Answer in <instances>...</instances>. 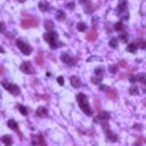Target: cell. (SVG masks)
<instances>
[{
    "label": "cell",
    "instance_id": "cell-1",
    "mask_svg": "<svg viewBox=\"0 0 146 146\" xmlns=\"http://www.w3.org/2000/svg\"><path fill=\"white\" fill-rule=\"evenodd\" d=\"M43 38H45L46 41L50 45V47H52V49L58 48V47H60V46H63L62 42L58 41V34H57L55 31H49V32L45 33Z\"/></svg>",
    "mask_w": 146,
    "mask_h": 146
},
{
    "label": "cell",
    "instance_id": "cell-2",
    "mask_svg": "<svg viewBox=\"0 0 146 146\" xmlns=\"http://www.w3.org/2000/svg\"><path fill=\"white\" fill-rule=\"evenodd\" d=\"M77 101H78V104L80 106V109L82 110L85 114H87V115H91L93 114V111H91V107H90L89 103H88V99H87L86 95L78 94L77 95Z\"/></svg>",
    "mask_w": 146,
    "mask_h": 146
},
{
    "label": "cell",
    "instance_id": "cell-3",
    "mask_svg": "<svg viewBox=\"0 0 146 146\" xmlns=\"http://www.w3.org/2000/svg\"><path fill=\"white\" fill-rule=\"evenodd\" d=\"M38 24H39V22H38V19L34 18V17H25V18H23V21H22L23 29L34 27V26H38Z\"/></svg>",
    "mask_w": 146,
    "mask_h": 146
},
{
    "label": "cell",
    "instance_id": "cell-4",
    "mask_svg": "<svg viewBox=\"0 0 146 146\" xmlns=\"http://www.w3.org/2000/svg\"><path fill=\"white\" fill-rule=\"evenodd\" d=\"M1 85H2V87H4L5 89L8 90V91H9L11 95L16 96V95L19 94L18 86H16V85H14V83H8V82H6V81H2V82H1Z\"/></svg>",
    "mask_w": 146,
    "mask_h": 146
},
{
    "label": "cell",
    "instance_id": "cell-5",
    "mask_svg": "<svg viewBox=\"0 0 146 146\" xmlns=\"http://www.w3.org/2000/svg\"><path fill=\"white\" fill-rule=\"evenodd\" d=\"M17 46H18L19 50H21L24 55H30L31 52H32V48H31L27 43L23 42L22 40H17Z\"/></svg>",
    "mask_w": 146,
    "mask_h": 146
},
{
    "label": "cell",
    "instance_id": "cell-6",
    "mask_svg": "<svg viewBox=\"0 0 146 146\" xmlns=\"http://www.w3.org/2000/svg\"><path fill=\"white\" fill-rule=\"evenodd\" d=\"M60 60H62V62H64L65 64L70 65V66H72V65H75V63H77V60H75V58H73V57H71L69 54H62V55H60Z\"/></svg>",
    "mask_w": 146,
    "mask_h": 146
},
{
    "label": "cell",
    "instance_id": "cell-7",
    "mask_svg": "<svg viewBox=\"0 0 146 146\" xmlns=\"http://www.w3.org/2000/svg\"><path fill=\"white\" fill-rule=\"evenodd\" d=\"M21 71H23L24 73H26V74H31V73H33V69H32V65H31L30 62H24V63H22V65H21Z\"/></svg>",
    "mask_w": 146,
    "mask_h": 146
},
{
    "label": "cell",
    "instance_id": "cell-8",
    "mask_svg": "<svg viewBox=\"0 0 146 146\" xmlns=\"http://www.w3.org/2000/svg\"><path fill=\"white\" fill-rule=\"evenodd\" d=\"M32 145H45V139L40 135L32 136Z\"/></svg>",
    "mask_w": 146,
    "mask_h": 146
},
{
    "label": "cell",
    "instance_id": "cell-9",
    "mask_svg": "<svg viewBox=\"0 0 146 146\" xmlns=\"http://www.w3.org/2000/svg\"><path fill=\"white\" fill-rule=\"evenodd\" d=\"M110 119V113L107 112H101L98 114V116L96 118V122H99V121H107Z\"/></svg>",
    "mask_w": 146,
    "mask_h": 146
},
{
    "label": "cell",
    "instance_id": "cell-10",
    "mask_svg": "<svg viewBox=\"0 0 146 146\" xmlns=\"http://www.w3.org/2000/svg\"><path fill=\"white\" fill-rule=\"evenodd\" d=\"M127 9V0H119V4H118V11L119 14L126 11Z\"/></svg>",
    "mask_w": 146,
    "mask_h": 146
},
{
    "label": "cell",
    "instance_id": "cell-11",
    "mask_svg": "<svg viewBox=\"0 0 146 146\" xmlns=\"http://www.w3.org/2000/svg\"><path fill=\"white\" fill-rule=\"evenodd\" d=\"M105 132H106V137L110 142H116L118 140V136L115 134H113L112 131H110L109 129H105Z\"/></svg>",
    "mask_w": 146,
    "mask_h": 146
},
{
    "label": "cell",
    "instance_id": "cell-12",
    "mask_svg": "<svg viewBox=\"0 0 146 146\" xmlns=\"http://www.w3.org/2000/svg\"><path fill=\"white\" fill-rule=\"evenodd\" d=\"M86 37H87V40H88V41H94V40H96V38H97L96 29H91V31L87 34Z\"/></svg>",
    "mask_w": 146,
    "mask_h": 146
},
{
    "label": "cell",
    "instance_id": "cell-13",
    "mask_svg": "<svg viewBox=\"0 0 146 146\" xmlns=\"http://www.w3.org/2000/svg\"><path fill=\"white\" fill-rule=\"evenodd\" d=\"M71 85L74 87V88H80V87H81V81H80V79H79L78 77H72Z\"/></svg>",
    "mask_w": 146,
    "mask_h": 146
},
{
    "label": "cell",
    "instance_id": "cell-14",
    "mask_svg": "<svg viewBox=\"0 0 146 146\" xmlns=\"http://www.w3.org/2000/svg\"><path fill=\"white\" fill-rule=\"evenodd\" d=\"M35 114H37V116H40V118H42V116L48 115V111H47V109H45V107H39V109L37 110Z\"/></svg>",
    "mask_w": 146,
    "mask_h": 146
},
{
    "label": "cell",
    "instance_id": "cell-15",
    "mask_svg": "<svg viewBox=\"0 0 146 146\" xmlns=\"http://www.w3.org/2000/svg\"><path fill=\"white\" fill-rule=\"evenodd\" d=\"M106 95H107V97H110L113 101H115L116 97H118V94H116V91L114 89H109L106 91Z\"/></svg>",
    "mask_w": 146,
    "mask_h": 146
},
{
    "label": "cell",
    "instance_id": "cell-16",
    "mask_svg": "<svg viewBox=\"0 0 146 146\" xmlns=\"http://www.w3.org/2000/svg\"><path fill=\"white\" fill-rule=\"evenodd\" d=\"M65 17H66V15H65L64 10L58 9V10L56 11V18L58 19V21H63V19H65Z\"/></svg>",
    "mask_w": 146,
    "mask_h": 146
},
{
    "label": "cell",
    "instance_id": "cell-17",
    "mask_svg": "<svg viewBox=\"0 0 146 146\" xmlns=\"http://www.w3.org/2000/svg\"><path fill=\"white\" fill-rule=\"evenodd\" d=\"M137 49H138V45L135 43V42H132V43H130V45H128V47H127V50L128 52H137Z\"/></svg>",
    "mask_w": 146,
    "mask_h": 146
},
{
    "label": "cell",
    "instance_id": "cell-18",
    "mask_svg": "<svg viewBox=\"0 0 146 146\" xmlns=\"http://www.w3.org/2000/svg\"><path fill=\"white\" fill-rule=\"evenodd\" d=\"M48 8H49L48 2H46V1H40V2H39V9L41 11L48 10Z\"/></svg>",
    "mask_w": 146,
    "mask_h": 146
},
{
    "label": "cell",
    "instance_id": "cell-19",
    "mask_svg": "<svg viewBox=\"0 0 146 146\" xmlns=\"http://www.w3.org/2000/svg\"><path fill=\"white\" fill-rule=\"evenodd\" d=\"M8 127L10 128V129H13V130H17V128H18V124H17V122L14 120H9L7 122Z\"/></svg>",
    "mask_w": 146,
    "mask_h": 146
},
{
    "label": "cell",
    "instance_id": "cell-20",
    "mask_svg": "<svg viewBox=\"0 0 146 146\" xmlns=\"http://www.w3.org/2000/svg\"><path fill=\"white\" fill-rule=\"evenodd\" d=\"M1 140L6 144V145H10L11 143H13V140H11V138H10V136H8V135H5V136H2V138H1Z\"/></svg>",
    "mask_w": 146,
    "mask_h": 146
},
{
    "label": "cell",
    "instance_id": "cell-21",
    "mask_svg": "<svg viewBox=\"0 0 146 146\" xmlns=\"http://www.w3.org/2000/svg\"><path fill=\"white\" fill-rule=\"evenodd\" d=\"M35 62L39 66H41L42 64H43V55L42 54H39L37 57H35Z\"/></svg>",
    "mask_w": 146,
    "mask_h": 146
},
{
    "label": "cell",
    "instance_id": "cell-22",
    "mask_svg": "<svg viewBox=\"0 0 146 146\" xmlns=\"http://www.w3.org/2000/svg\"><path fill=\"white\" fill-rule=\"evenodd\" d=\"M77 29H78V31H80V32H82V31H86V30H87L86 23H82V22L78 23V25H77Z\"/></svg>",
    "mask_w": 146,
    "mask_h": 146
},
{
    "label": "cell",
    "instance_id": "cell-23",
    "mask_svg": "<svg viewBox=\"0 0 146 146\" xmlns=\"http://www.w3.org/2000/svg\"><path fill=\"white\" fill-rule=\"evenodd\" d=\"M137 80H138L139 82H142L143 85L146 82V74L145 73H140V74L137 75Z\"/></svg>",
    "mask_w": 146,
    "mask_h": 146
},
{
    "label": "cell",
    "instance_id": "cell-24",
    "mask_svg": "<svg viewBox=\"0 0 146 146\" xmlns=\"http://www.w3.org/2000/svg\"><path fill=\"white\" fill-rule=\"evenodd\" d=\"M17 109L19 110V112L22 113L23 115H27L29 111H27V109H26L25 106H23V105H18V106H17Z\"/></svg>",
    "mask_w": 146,
    "mask_h": 146
},
{
    "label": "cell",
    "instance_id": "cell-25",
    "mask_svg": "<svg viewBox=\"0 0 146 146\" xmlns=\"http://www.w3.org/2000/svg\"><path fill=\"white\" fill-rule=\"evenodd\" d=\"M86 5H87V6L85 7V11H86L87 14H90V13H93V11H94V7L90 5V2H87Z\"/></svg>",
    "mask_w": 146,
    "mask_h": 146
},
{
    "label": "cell",
    "instance_id": "cell-26",
    "mask_svg": "<svg viewBox=\"0 0 146 146\" xmlns=\"http://www.w3.org/2000/svg\"><path fill=\"white\" fill-rule=\"evenodd\" d=\"M138 91H139V89L137 86H132V87H130V89H129V93H130L131 95H138Z\"/></svg>",
    "mask_w": 146,
    "mask_h": 146
},
{
    "label": "cell",
    "instance_id": "cell-27",
    "mask_svg": "<svg viewBox=\"0 0 146 146\" xmlns=\"http://www.w3.org/2000/svg\"><path fill=\"white\" fill-rule=\"evenodd\" d=\"M45 27L47 29V30L52 31V29L54 27V23H52V21H46L45 22Z\"/></svg>",
    "mask_w": 146,
    "mask_h": 146
},
{
    "label": "cell",
    "instance_id": "cell-28",
    "mask_svg": "<svg viewBox=\"0 0 146 146\" xmlns=\"http://www.w3.org/2000/svg\"><path fill=\"white\" fill-rule=\"evenodd\" d=\"M114 30L122 31V30H124V26L122 25V23H115V24H114Z\"/></svg>",
    "mask_w": 146,
    "mask_h": 146
},
{
    "label": "cell",
    "instance_id": "cell-29",
    "mask_svg": "<svg viewBox=\"0 0 146 146\" xmlns=\"http://www.w3.org/2000/svg\"><path fill=\"white\" fill-rule=\"evenodd\" d=\"M102 80H103V77H95V78H91V82L98 85V83H101Z\"/></svg>",
    "mask_w": 146,
    "mask_h": 146
},
{
    "label": "cell",
    "instance_id": "cell-30",
    "mask_svg": "<svg viewBox=\"0 0 146 146\" xmlns=\"http://www.w3.org/2000/svg\"><path fill=\"white\" fill-rule=\"evenodd\" d=\"M103 69L102 68H96L95 69V75L96 77H103Z\"/></svg>",
    "mask_w": 146,
    "mask_h": 146
},
{
    "label": "cell",
    "instance_id": "cell-31",
    "mask_svg": "<svg viewBox=\"0 0 146 146\" xmlns=\"http://www.w3.org/2000/svg\"><path fill=\"white\" fill-rule=\"evenodd\" d=\"M110 46L112 47V48H116V46H118V40H116L115 38H113L110 40Z\"/></svg>",
    "mask_w": 146,
    "mask_h": 146
},
{
    "label": "cell",
    "instance_id": "cell-32",
    "mask_svg": "<svg viewBox=\"0 0 146 146\" xmlns=\"http://www.w3.org/2000/svg\"><path fill=\"white\" fill-rule=\"evenodd\" d=\"M119 39H120V41H122V42H127L129 37H128V34H121L120 37H119Z\"/></svg>",
    "mask_w": 146,
    "mask_h": 146
},
{
    "label": "cell",
    "instance_id": "cell-33",
    "mask_svg": "<svg viewBox=\"0 0 146 146\" xmlns=\"http://www.w3.org/2000/svg\"><path fill=\"white\" fill-rule=\"evenodd\" d=\"M120 15H121V19H122V21H127V19L129 18V14H128L127 11H123V13H121Z\"/></svg>",
    "mask_w": 146,
    "mask_h": 146
},
{
    "label": "cell",
    "instance_id": "cell-34",
    "mask_svg": "<svg viewBox=\"0 0 146 146\" xmlns=\"http://www.w3.org/2000/svg\"><path fill=\"white\" fill-rule=\"evenodd\" d=\"M129 80H130L131 83H135V82H137V77H135V75H131L130 78H129Z\"/></svg>",
    "mask_w": 146,
    "mask_h": 146
},
{
    "label": "cell",
    "instance_id": "cell-35",
    "mask_svg": "<svg viewBox=\"0 0 146 146\" xmlns=\"http://www.w3.org/2000/svg\"><path fill=\"white\" fill-rule=\"evenodd\" d=\"M57 81H58V83H60V86H63L64 85V78L63 77H58V78H57Z\"/></svg>",
    "mask_w": 146,
    "mask_h": 146
},
{
    "label": "cell",
    "instance_id": "cell-36",
    "mask_svg": "<svg viewBox=\"0 0 146 146\" xmlns=\"http://www.w3.org/2000/svg\"><path fill=\"white\" fill-rule=\"evenodd\" d=\"M95 104H96V107H97L98 111H101V106H99V102H98V99L95 101Z\"/></svg>",
    "mask_w": 146,
    "mask_h": 146
},
{
    "label": "cell",
    "instance_id": "cell-37",
    "mask_svg": "<svg viewBox=\"0 0 146 146\" xmlns=\"http://www.w3.org/2000/svg\"><path fill=\"white\" fill-rule=\"evenodd\" d=\"M0 32H5V25H4V23H0Z\"/></svg>",
    "mask_w": 146,
    "mask_h": 146
},
{
    "label": "cell",
    "instance_id": "cell-38",
    "mask_svg": "<svg viewBox=\"0 0 146 146\" xmlns=\"http://www.w3.org/2000/svg\"><path fill=\"white\" fill-rule=\"evenodd\" d=\"M99 89H101V90H106V91H107L110 88H109V87H106V86H101V87H99Z\"/></svg>",
    "mask_w": 146,
    "mask_h": 146
},
{
    "label": "cell",
    "instance_id": "cell-39",
    "mask_svg": "<svg viewBox=\"0 0 146 146\" xmlns=\"http://www.w3.org/2000/svg\"><path fill=\"white\" fill-rule=\"evenodd\" d=\"M73 8H74V4H73V2L68 5V9H73Z\"/></svg>",
    "mask_w": 146,
    "mask_h": 146
},
{
    "label": "cell",
    "instance_id": "cell-40",
    "mask_svg": "<svg viewBox=\"0 0 146 146\" xmlns=\"http://www.w3.org/2000/svg\"><path fill=\"white\" fill-rule=\"evenodd\" d=\"M135 128H136V129H142V128H140V126H135Z\"/></svg>",
    "mask_w": 146,
    "mask_h": 146
},
{
    "label": "cell",
    "instance_id": "cell-41",
    "mask_svg": "<svg viewBox=\"0 0 146 146\" xmlns=\"http://www.w3.org/2000/svg\"><path fill=\"white\" fill-rule=\"evenodd\" d=\"M1 73H2V69L0 68V74H1Z\"/></svg>",
    "mask_w": 146,
    "mask_h": 146
},
{
    "label": "cell",
    "instance_id": "cell-42",
    "mask_svg": "<svg viewBox=\"0 0 146 146\" xmlns=\"http://www.w3.org/2000/svg\"><path fill=\"white\" fill-rule=\"evenodd\" d=\"M19 1H21V2H23V1H24V0H19Z\"/></svg>",
    "mask_w": 146,
    "mask_h": 146
}]
</instances>
